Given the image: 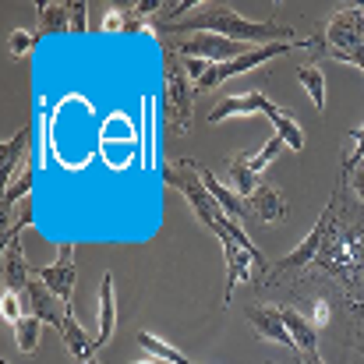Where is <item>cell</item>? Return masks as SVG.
<instances>
[{"label": "cell", "instance_id": "obj_1", "mask_svg": "<svg viewBox=\"0 0 364 364\" xmlns=\"http://www.w3.org/2000/svg\"><path fill=\"white\" fill-rule=\"evenodd\" d=\"M159 36H223V39H234L244 46H269V43H294V28L290 25H279V21H251L237 14L234 7L220 4V7H209V11H195L188 14L184 21H173L166 28H159Z\"/></svg>", "mask_w": 364, "mask_h": 364}, {"label": "cell", "instance_id": "obj_2", "mask_svg": "<svg viewBox=\"0 0 364 364\" xmlns=\"http://www.w3.org/2000/svg\"><path fill=\"white\" fill-rule=\"evenodd\" d=\"M322 57L364 71V4H343L322 32Z\"/></svg>", "mask_w": 364, "mask_h": 364}, {"label": "cell", "instance_id": "obj_3", "mask_svg": "<svg viewBox=\"0 0 364 364\" xmlns=\"http://www.w3.org/2000/svg\"><path fill=\"white\" fill-rule=\"evenodd\" d=\"M163 92H166V124L173 127V134H188L195 114V89L188 85L184 57H177L170 46L163 60Z\"/></svg>", "mask_w": 364, "mask_h": 364}, {"label": "cell", "instance_id": "obj_4", "mask_svg": "<svg viewBox=\"0 0 364 364\" xmlns=\"http://www.w3.org/2000/svg\"><path fill=\"white\" fill-rule=\"evenodd\" d=\"M163 181L173 188V191H181L184 195V202L195 209V216H198V223H205L213 234H216V227H220V220L227 216L220 205H216V198L209 195V188L198 181V173L195 170H173V166H163Z\"/></svg>", "mask_w": 364, "mask_h": 364}, {"label": "cell", "instance_id": "obj_5", "mask_svg": "<svg viewBox=\"0 0 364 364\" xmlns=\"http://www.w3.org/2000/svg\"><path fill=\"white\" fill-rule=\"evenodd\" d=\"M166 46L184 60H205V64H227V60H237L255 50V46H244V43L223 39V36H184L177 43H166Z\"/></svg>", "mask_w": 364, "mask_h": 364}, {"label": "cell", "instance_id": "obj_6", "mask_svg": "<svg viewBox=\"0 0 364 364\" xmlns=\"http://www.w3.org/2000/svg\"><path fill=\"white\" fill-rule=\"evenodd\" d=\"M326 227H329V223H326V216H318V220H315V227H311V234L297 244L290 255H283V258L269 269L265 283H279V279H287V276L301 272L304 265H315V258H318V251H322V241H326Z\"/></svg>", "mask_w": 364, "mask_h": 364}, {"label": "cell", "instance_id": "obj_7", "mask_svg": "<svg viewBox=\"0 0 364 364\" xmlns=\"http://www.w3.org/2000/svg\"><path fill=\"white\" fill-rule=\"evenodd\" d=\"M36 279H43L64 304H71L75 297V279H78V265H75V241H60L57 251V262L53 265H43L36 272Z\"/></svg>", "mask_w": 364, "mask_h": 364}, {"label": "cell", "instance_id": "obj_8", "mask_svg": "<svg viewBox=\"0 0 364 364\" xmlns=\"http://www.w3.org/2000/svg\"><path fill=\"white\" fill-rule=\"evenodd\" d=\"M223 220H227V216H223ZM223 220H220V227H216V237H220V244H223V258H227V290H223V304H230L237 283H247V279H251L255 262H251V255L244 251L241 244L234 241V234L223 227Z\"/></svg>", "mask_w": 364, "mask_h": 364}, {"label": "cell", "instance_id": "obj_9", "mask_svg": "<svg viewBox=\"0 0 364 364\" xmlns=\"http://www.w3.org/2000/svg\"><path fill=\"white\" fill-rule=\"evenodd\" d=\"M21 297H25V304L32 308V315L43 318V322H50L57 333H60V326L68 322V315H75V308L64 304V301H60L43 279H36V276H32V283H28V290H25Z\"/></svg>", "mask_w": 364, "mask_h": 364}, {"label": "cell", "instance_id": "obj_10", "mask_svg": "<svg viewBox=\"0 0 364 364\" xmlns=\"http://www.w3.org/2000/svg\"><path fill=\"white\" fill-rule=\"evenodd\" d=\"M244 318L251 322V329H255L262 340L279 343V347H287V350H297L294 340H290V333H287V322H283V308H279V304H247V308H244Z\"/></svg>", "mask_w": 364, "mask_h": 364}, {"label": "cell", "instance_id": "obj_11", "mask_svg": "<svg viewBox=\"0 0 364 364\" xmlns=\"http://www.w3.org/2000/svg\"><path fill=\"white\" fill-rule=\"evenodd\" d=\"M251 114H279V107L265 96V92H241V96H223L213 110H209V124H223L227 117H251Z\"/></svg>", "mask_w": 364, "mask_h": 364}, {"label": "cell", "instance_id": "obj_12", "mask_svg": "<svg viewBox=\"0 0 364 364\" xmlns=\"http://www.w3.org/2000/svg\"><path fill=\"white\" fill-rule=\"evenodd\" d=\"M290 213L283 191H276L272 184H262L255 195L244 198V216L241 220H255V223H283Z\"/></svg>", "mask_w": 364, "mask_h": 364}, {"label": "cell", "instance_id": "obj_13", "mask_svg": "<svg viewBox=\"0 0 364 364\" xmlns=\"http://www.w3.org/2000/svg\"><path fill=\"white\" fill-rule=\"evenodd\" d=\"M181 166H188V170H195V173H198V181L209 188V195L216 198V205H220L230 220H241L244 216V198L237 195V191H230V184H223L213 170H205V166H202V163H195V159H181Z\"/></svg>", "mask_w": 364, "mask_h": 364}, {"label": "cell", "instance_id": "obj_14", "mask_svg": "<svg viewBox=\"0 0 364 364\" xmlns=\"http://www.w3.org/2000/svg\"><path fill=\"white\" fill-rule=\"evenodd\" d=\"M96 304H100V333H96V350L107 347L114 340V329H117V294H114V272H103L100 279V294H96Z\"/></svg>", "mask_w": 364, "mask_h": 364}, {"label": "cell", "instance_id": "obj_15", "mask_svg": "<svg viewBox=\"0 0 364 364\" xmlns=\"http://www.w3.org/2000/svg\"><path fill=\"white\" fill-rule=\"evenodd\" d=\"M32 276H36V269L28 265V258H25V251H21V241L7 244V247H4V290L25 294L28 283H32Z\"/></svg>", "mask_w": 364, "mask_h": 364}, {"label": "cell", "instance_id": "obj_16", "mask_svg": "<svg viewBox=\"0 0 364 364\" xmlns=\"http://www.w3.org/2000/svg\"><path fill=\"white\" fill-rule=\"evenodd\" d=\"M279 308H283V322H287V333H290L294 347H297L301 354L318 350V329H315V322H311L301 308H294V304H279Z\"/></svg>", "mask_w": 364, "mask_h": 364}, {"label": "cell", "instance_id": "obj_17", "mask_svg": "<svg viewBox=\"0 0 364 364\" xmlns=\"http://www.w3.org/2000/svg\"><path fill=\"white\" fill-rule=\"evenodd\" d=\"M227 184H230V191H237L241 198L255 195V191L262 188V173L251 166V156H247V152H234V156L227 159Z\"/></svg>", "mask_w": 364, "mask_h": 364}, {"label": "cell", "instance_id": "obj_18", "mask_svg": "<svg viewBox=\"0 0 364 364\" xmlns=\"http://www.w3.org/2000/svg\"><path fill=\"white\" fill-rule=\"evenodd\" d=\"M36 14H39L36 36H60L71 28V4H64V0H43V4H36Z\"/></svg>", "mask_w": 364, "mask_h": 364}, {"label": "cell", "instance_id": "obj_19", "mask_svg": "<svg viewBox=\"0 0 364 364\" xmlns=\"http://www.w3.org/2000/svg\"><path fill=\"white\" fill-rule=\"evenodd\" d=\"M28 141H32V127H21L11 141L0 145V177H4V188L11 184V170L18 166V159H21V152L28 149Z\"/></svg>", "mask_w": 364, "mask_h": 364}, {"label": "cell", "instance_id": "obj_20", "mask_svg": "<svg viewBox=\"0 0 364 364\" xmlns=\"http://www.w3.org/2000/svg\"><path fill=\"white\" fill-rule=\"evenodd\" d=\"M32 188H36V166H32V163H25V166H21V173L4 188V198H0L4 216L11 213V205H18L21 198H28V195H32Z\"/></svg>", "mask_w": 364, "mask_h": 364}, {"label": "cell", "instance_id": "obj_21", "mask_svg": "<svg viewBox=\"0 0 364 364\" xmlns=\"http://www.w3.org/2000/svg\"><path fill=\"white\" fill-rule=\"evenodd\" d=\"M297 82L311 96V107L315 110H326V78H322V68L318 64H301L297 68Z\"/></svg>", "mask_w": 364, "mask_h": 364}, {"label": "cell", "instance_id": "obj_22", "mask_svg": "<svg viewBox=\"0 0 364 364\" xmlns=\"http://www.w3.org/2000/svg\"><path fill=\"white\" fill-rule=\"evenodd\" d=\"M138 347L145 350V358H159V361H166V364H191L181 350H173L170 343H163V340L152 336V333H138Z\"/></svg>", "mask_w": 364, "mask_h": 364}, {"label": "cell", "instance_id": "obj_23", "mask_svg": "<svg viewBox=\"0 0 364 364\" xmlns=\"http://www.w3.org/2000/svg\"><path fill=\"white\" fill-rule=\"evenodd\" d=\"M39 333H43V318L36 315H25L18 326H14V343L21 354H36L39 350Z\"/></svg>", "mask_w": 364, "mask_h": 364}, {"label": "cell", "instance_id": "obj_24", "mask_svg": "<svg viewBox=\"0 0 364 364\" xmlns=\"http://www.w3.org/2000/svg\"><path fill=\"white\" fill-rule=\"evenodd\" d=\"M269 121L276 124V134L287 141V149H294V152H301V149H304V131H301V124L294 121L290 114H283V110H279V114H272Z\"/></svg>", "mask_w": 364, "mask_h": 364}, {"label": "cell", "instance_id": "obj_25", "mask_svg": "<svg viewBox=\"0 0 364 364\" xmlns=\"http://www.w3.org/2000/svg\"><path fill=\"white\" fill-rule=\"evenodd\" d=\"M361 159H364V124L343 138V166H340V170H343V173H350Z\"/></svg>", "mask_w": 364, "mask_h": 364}, {"label": "cell", "instance_id": "obj_26", "mask_svg": "<svg viewBox=\"0 0 364 364\" xmlns=\"http://www.w3.org/2000/svg\"><path fill=\"white\" fill-rule=\"evenodd\" d=\"M36 43H39V36L28 32V28H14V32H7V50H11V57H28Z\"/></svg>", "mask_w": 364, "mask_h": 364}, {"label": "cell", "instance_id": "obj_27", "mask_svg": "<svg viewBox=\"0 0 364 364\" xmlns=\"http://www.w3.org/2000/svg\"><path fill=\"white\" fill-rule=\"evenodd\" d=\"M283 145H287V141H283L279 134H272V138H269V141H265V145H262V149H258V152L251 156V166H255V170L262 173V170H265V166H269V163H272V159L279 156V149H283Z\"/></svg>", "mask_w": 364, "mask_h": 364}, {"label": "cell", "instance_id": "obj_28", "mask_svg": "<svg viewBox=\"0 0 364 364\" xmlns=\"http://www.w3.org/2000/svg\"><path fill=\"white\" fill-rule=\"evenodd\" d=\"M28 227H36V209H32V205H25V209H21V216H18L11 227H4V247L18 241V234H21V230H28Z\"/></svg>", "mask_w": 364, "mask_h": 364}, {"label": "cell", "instance_id": "obj_29", "mask_svg": "<svg viewBox=\"0 0 364 364\" xmlns=\"http://www.w3.org/2000/svg\"><path fill=\"white\" fill-rule=\"evenodd\" d=\"M21 294H11V290H4V301H0V311H4V318L11 322V326H18L25 315H21V301H18Z\"/></svg>", "mask_w": 364, "mask_h": 364}, {"label": "cell", "instance_id": "obj_30", "mask_svg": "<svg viewBox=\"0 0 364 364\" xmlns=\"http://www.w3.org/2000/svg\"><path fill=\"white\" fill-rule=\"evenodd\" d=\"M308 318L315 322V329L326 326V322H329V301H326V297H311V301H308Z\"/></svg>", "mask_w": 364, "mask_h": 364}, {"label": "cell", "instance_id": "obj_31", "mask_svg": "<svg viewBox=\"0 0 364 364\" xmlns=\"http://www.w3.org/2000/svg\"><path fill=\"white\" fill-rule=\"evenodd\" d=\"M71 4V32H85V11H89V4L85 0H68Z\"/></svg>", "mask_w": 364, "mask_h": 364}, {"label": "cell", "instance_id": "obj_32", "mask_svg": "<svg viewBox=\"0 0 364 364\" xmlns=\"http://www.w3.org/2000/svg\"><path fill=\"white\" fill-rule=\"evenodd\" d=\"M347 184H350V191L358 195V202H361V209H364V159L347 173Z\"/></svg>", "mask_w": 364, "mask_h": 364}, {"label": "cell", "instance_id": "obj_33", "mask_svg": "<svg viewBox=\"0 0 364 364\" xmlns=\"http://www.w3.org/2000/svg\"><path fill=\"white\" fill-rule=\"evenodd\" d=\"M103 32H124V11L121 7H110L107 18H103Z\"/></svg>", "mask_w": 364, "mask_h": 364}, {"label": "cell", "instance_id": "obj_34", "mask_svg": "<svg viewBox=\"0 0 364 364\" xmlns=\"http://www.w3.org/2000/svg\"><path fill=\"white\" fill-rule=\"evenodd\" d=\"M301 364H326L318 358V350H311V354H301Z\"/></svg>", "mask_w": 364, "mask_h": 364}, {"label": "cell", "instance_id": "obj_35", "mask_svg": "<svg viewBox=\"0 0 364 364\" xmlns=\"http://www.w3.org/2000/svg\"><path fill=\"white\" fill-rule=\"evenodd\" d=\"M131 364H166V361H159V358H141V361H131Z\"/></svg>", "mask_w": 364, "mask_h": 364}, {"label": "cell", "instance_id": "obj_36", "mask_svg": "<svg viewBox=\"0 0 364 364\" xmlns=\"http://www.w3.org/2000/svg\"><path fill=\"white\" fill-rule=\"evenodd\" d=\"M89 364H100V361H89Z\"/></svg>", "mask_w": 364, "mask_h": 364}, {"label": "cell", "instance_id": "obj_37", "mask_svg": "<svg viewBox=\"0 0 364 364\" xmlns=\"http://www.w3.org/2000/svg\"><path fill=\"white\" fill-rule=\"evenodd\" d=\"M0 364H7V361H0Z\"/></svg>", "mask_w": 364, "mask_h": 364}, {"label": "cell", "instance_id": "obj_38", "mask_svg": "<svg viewBox=\"0 0 364 364\" xmlns=\"http://www.w3.org/2000/svg\"><path fill=\"white\" fill-rule=\"evenodd\" d=\"M191 364H195V361H191Z\"/></svg>", "mask_w": 364, "mask_h": 364}]
</instances>
